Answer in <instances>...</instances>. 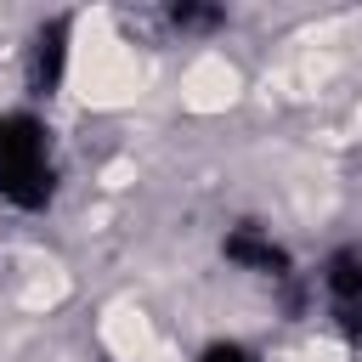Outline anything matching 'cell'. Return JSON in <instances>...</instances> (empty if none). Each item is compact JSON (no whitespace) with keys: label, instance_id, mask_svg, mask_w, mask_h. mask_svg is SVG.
<instances>
[{"label":"cell","instance_id":"cell-1","mask_svg":"<svg viewBox=\"0 0 362 362\" xmlns=\"http://www.w3.org/2000/svg\"><path fill=\"white\" fill-rule=\"evenodd\" d=\"M57 192V158L45 124L28 113H0V198L17 209H45Z\"/></svg>","mask_w":362,"mask_h":362},{"label":"cell","instance_id":"cell-2","mask_svg":"<svg viewBox=\"0 0 362 362\" xmlns=\"http://www.w3.org/2000/svg\"><path fill=\"white\" fill-rule=\"evenodd\" d=\"M226 260H238L243 272H255V277H288V255L272 243V232H260V226H232L226 232Z\"/></svg>","mask_w":362,"mask_h":362},{"label":"cell","instance_id":"cell-3","mask_svg":"<svg viewBox=\"0 0 362 362\" xmlns=\"http://www.w3.org/2000/svg\"><path fill=\"white\" fill-rule=\"evenodd\" d=\"M62 62H68V23L57 17V23H45V28L34 34V51H28V85L51 96V90L62 85Z\"/></svg>","mask_w":362,"mask_h":362},{"label":"cell","instance_id":"cell-4","mask_svg":"<svg viewBox=\"0 0 362 362\" xmlns=\"http://www.w3.org/2000/svg\"><path fill=\"white\" fill-rule=\"evenodd\" d=\"M322 294H328V305L334 311H345L351 300H362V249H334L328 260H322Z\"/></svg>","mask_w":362,"mask_h":362},{"label":"cell","instance_id":"cell-5","mask_svg":"<svg viewBox=\"0 0 362 362\" xmlns=\"http://www.w3.org/2000/svg\"><path fill=\"white\" fill-rule=\"evenodd\" d=\"M170 23H175L181 34H209V28H221V11H198V6H175V11H170Z\"/></svg>","mask_w":362,"mask_h":362},{"label":"cell","instance_id":"cell-6","mask_svg":"<svg viewBox=\"0 0 362 362\" xmlns=\"http://www.w3.org/2000/svg\"><path fill=\"white\" fill-rule=\"evenodd\" d=\"M198 362H255V351L249 345H238V339H215V345H204V356Z\"/></svg>","mask_w":362,"mask_h":362},{"label":"cell","instance_id":"cell-7","mask_svg":"<svg viewBox=\"0 0 362 362\" xmlns=\"http://www.w3.org/2000/svg\"><path fill=\"white\" fill-rule=\"evenodd\" d=\"M334 322H339V334H345L351 345H362V300H351L345 311H334Z\"/></svg>","mask_w":362,"mask_h":362}]
</instances>
